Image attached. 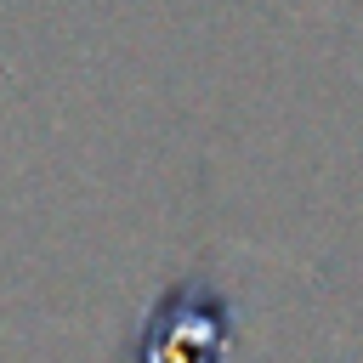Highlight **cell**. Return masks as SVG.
Segmentation results:
<instances>
[{
	"label": "cell",
	"mask_w": 363,
	"mask_h": 363,
	"mask_svg": "<svg viewBox=\"0 0 363 363\" xmlns=\"http://www.w3.org/2000/svg\"><path fill=\"white\" fill-rule=\"evenodd\" d=\"M136 363H221V312L204 289H170L164 312H153V335L142 340Z\"/></svg>",
	"instance_id": "obj_1"
}]
</instances>
